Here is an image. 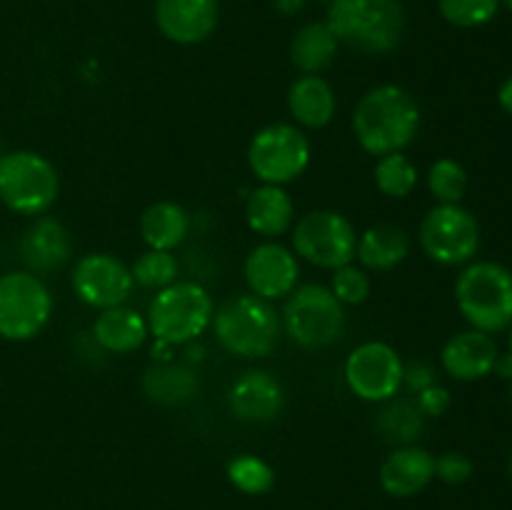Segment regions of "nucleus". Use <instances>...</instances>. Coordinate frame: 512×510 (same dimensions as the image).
<instances>
[{"label":"nucleus","mask_w":512,"mask_h":510,"mask_svg":"<svg viewBox=\"0 0 512 510\" xmlns=\"http://www.w3.org/2000/svg\"><path fill=\"white\" fill-rule=\"evenodd\" d=\"M423 123L420 103L398 83H380L360 95L353 110V135L368 155L405 153Z\"/></svg>","instance_id":"1"},{"label":"nucleus","mask_w":512,"mask_h":510,"mask_svg":"<svg viewBox=\"0 0 512 510\" xmlns=\"http://www.w3.org/2000/svg\"><path fill=\"white\" fill-rule=\"evenodd\" d=\"M325 23L340 45L365 55H385L403 43L408 15L400 0H333Z\"/></svg>","instance_id":"2"},{"label":"nucleus","mask_w":512,"mask_h":510,"mask_svg":"<svg viewBox=\"0 0 512 510\" xmlns=\"http://www.w3.org/2000/svg\"><path fill=\"white\" fill-rule=\"evenodd\" d=\"M210 330L225 353L245 360L268 358L278 348L283 335L275 305L253 293H240L223 300L215 308Z\"/></svg>","instance_id":"3"},{"label":"nucleus","mask_w":512,"mask_h":510,"mask_svg":"<svg viewBox=\"0 0 512 510\" xmlns=\"http://www.w3.org/2000/svg\"><path fill=\"white\" fill-rule=\"evenodd\" d=\"M455 303L470 328L500 333L512 323V270L495 260H473L455 280Z\"/></svg>","instance_id":"4"},{"label":"nucleus","mask_w":512,"mask_h":510,"mask_svg":"<svg viewBox=\"0 0 512 510\" xmlns=\"http://www.w3.org/2000/svg\"><path fill=\"white\" fill-rule=\"evenodd\" d=\"M215 303L208 288L195 280H175L148 303V330L155 340L180 348L190 345L213 323Z\"/></svg>","instance_id":"5"},{"label":"nucleus","mask_w":512,"mask_h":510,"mask_svg":"<svg viewBox=\"0 0 512 510\" xmlns=\"http://www.w3.org/2000/svg\"><path fill=\"white\" fill-rule=\"evenodd\" d=\"M280 325L298 348L325 350L343 338L348 315L328 285L305 283L285 298Z\"/></svg>","instance_id":"6"},{"label":"nucleus","mask_w":512,"mask_h":510,"mask_svg":"<svg viewBox=\"0 0 512 510\" xmlns=\"http://www.w3.org/2000/svg\"><path fill=\"white\" fill-rule=\"evenodd\" d=\"M60 193L58 168L35 150L0 153V203L15 215L38 218L55 205Z\"/></svg>","instance_id":"7"},{"label":"nucleus","mask_w":512,"mask_h":510,"mask_svg":"<svg viewBox=\"0 0 512 510\" xmlns=\"http://www.w3.org/2000/svg\"><path fill=\"white\" fill-rule=\"evenodd\" d=\"M290 243L298 260L320 270H335L355 260L358 230L340 210L320 208L300 215L290 230Z\"/></svg>","instance_id":"8"},{"label":"nucleus","mask_w":512,"mask_h":510,"mask_svg":"<svg viewBox=\"0 0 512 510\" xmlns=\"http://www.w3.org/2000/svg\"><path fill=\"white\" fill-rule=\"evenodd\" d=\"M313 160V145L295 123H270L250 138L248 168L263 185H288L298 180Z\"/></svg>","instance_id":"9"},{"label":"nucleus","mask_w":512,"mask_h":510,"mask_svg":"<svg viewBox=\"0 0 512 510\" xmlns=\"http://www.w3.org/2000/svg\"><path fill=\"white\" fill-rule=\"evenodd\" d=\"M53 315V293L40 275L10 270L0 275V338L28 343L38 338Z\"/></svg>","instance_id":"10"},{"label":"nucleus","mask_w":512,"mask_h":510,"mask_svg":"<svg viewBox=\"0 0 512 510\" xmlns=\"http://www.w3.org/2000/svg\"><path fill=\"white\" fill-rule=\"evenodd\" d=\"M480 223L460 203H438L423 215L418 243L433 263L445 268L473 263L480 250Z\"/></svg>","instance_id":"11"},{"label":"nucleus","mask_w":512,"mask_h":510,"mask_svg":"<svg viewBox=\"0 0 512 510\" xmlns=\"http://www.w3.org/2000/svg\"><path fill=\"white\" fill-rule=\"evenodd\" d=\"M403 365L405 360L390 343L365 340L345 358L343 378L355 398L380 405L403 390Z\"/></svg>","instance_id":"12"},{"label":"nucleus","mask_w":512,"mask_h":510,"mask_svg":"<svg viewBox=\"0 0 512 510\" xmlns=\"http://www.w3.org/2000/svg\"><path fill=\"white\" fill-rule=\"evenodd\" d=\"M70 285L75 298L93 310L125 305L135 288L130 265L115 258L113 253H88L78 258L70 273Z\"/></svg>","instance_id":"13"},{"label":"nucleus","mask_w":512,"mask_h":510,"mask_svg":"<svg viewBox=\"0 0 512 510\" xmlns=\"http://www.w3.org/2000/svg\"><path fill=\"white\" fill-rule=\"evenodd\" d=\"M243 275L250 293L275 303L288 298L300 285V260L288 245L263 240L245 255Z\"/></svg>","instance_id":"14"},{"label":"nucleus","mask_w":512,"mask_h":510,"mask_svg":"<svg viewBox=\"0 0 512 510\" xmlns=\"http://www.w3.org/2000/svg\"><path fill=\"white\" fill-rule=\"evenodd\" d=\"M228 410L240 423H273L285 408V390L273 373L260 368L243 370L238 378L230 383Z\"/></svg>","instance_id":"15"},{"label":"nucleus","mask_w":512,"mask_h":510,"mask_svg":"<svg viewBox=\"0 0 512 510\" xmlns=\"http://www.w3.org/2000/svg\"><path fill=\"white\" fill-rule=\"evenodd\" d=\"M155 25L175 45H200L215 33L220 20L218 0H155Z\"/></svg>","instance_id":"16"},{"label":"nucleus","mask_w":512,"mask_h":510,"mask_svg":"<svg viewBox=\"0 0 512 510\" xmlns=\"http://www.w3.org/2000/svg\"><path fill=\"white\" fill-rule=\"evenodd\" d=\"M73 258V235L60 223L58 218L50 215H38L33 223L25 228L20 238V260L25 263V270L40 275L55 273Z\"/></svg>","instance_id":"17"},{"label":"nucleus","mask_w":512,"mask_h":510,"mask_svg":"<svg viewBox=\"0 0 512 510\" xmlns=\"http://www.w3.org/2000/svg\"><path fill=\"white\" fill-rule=\"evenodd\" d=\"M500 348L495 338L483 330H460L440 350V365L445 373L460 383H475L493 375Z\"/></svg>","instance_id":"18"},{"label":"nucleus","mask_w":512,"mask_h":510,"mask_svg":"<svg viewBox=\"0 0 512 510\" xmlns=\"http://www.w3.org/2000/svg\"><path fill=\"white\" fill-rule=\"evenodd\" d=\"M378 480L390 498H415L435 480V455L418 443L393 448L380 463Z\"/></svg>","instance_id":"19"},{"label":"nucleus","mask_w":512,"mask_h":510,"mask_svg":"<svg viewBox=\"0 0 512 510\" xmlns=\"http://www.w3.org/2000/svg\"><path fill=\"white\" fill-rule=\"evenodd\" d=\"M148 320L143 313L128 305H115V308L98 310L93 325H90V338L103 353L128 355L143 348L148 340Z\"/></svg>","instance_id":"20"},{"label":"nucleus","mask_w":512,"mask_h":510,"mask_svg":"<svg viewBox=\"0 0 512 510\" xmlns=\"http://www.w3.org/2000/svg\"><path fill=\"white\" fill-rule=\"evenodd\" d=\"M295 203L283 185L253 188L245 198V223L263 240H278L288 235L295 225Z\"/></svg>","instance_id":"21"},{"label":"nucleus","mask_w":512,"mask_h":510,"mask_svg":"<svg viewBox=\"0 0 512 510\" xmlns=\"http://www.w3.org/2000/svg\"><path fill=\"white\" fill-rule=\"evenodd\" d=\"M288 113L303 130H320L333 123L338 98L323 75H298L288 88Z\"/></svg>","instance_id":"22"},{"label":"nucleus","mask_w":512,"mask_h":510,"mask_svg":"<svg viewBox=\"0 0 512 510\" xmlns=\"http://www.w3.org/2000/svg\"><path fill=\"white\" fill-rule=\"evenodd\" d=\"M410 248L413 240L408 230L395 223H378L358 235L355 258L368 273H388L408 260Z\"/></svg>","instance_id":"23"},{"label":"nucleus","mask_w":512,"mask_h":510,"mask_svg":"<svg viewBox=\"0 0 512 510\" xmlns=\"http://www.w3.org/2000/svg\"><path fill=\"white\" fill-rule=\"evenodd\" d=\"M198 390V370L190 363H178V360L153 363L143 373V393L155 405L178 408V405L190 403L198 395Z\"/></svg>","instance_id":"24"},{"label":"nucleus","mask_w":512,"mask_h":510,"mask_svg":"<svg viewBox=\"0 0 512 510\" xmlns=\"http://www.w3.org/2000/svg\"><path fill=\"white\" fill-rule=\"evenodd\" d=\"M193 228L188 210L175 200H155L140 215V238L153 250H175L185 243Z\"/></svg>","instance_id":"25"},{"label":"nucleus","mask_w":512,"mask_h":510,"mask_svg":"<svg viewBox=\"0 0 512 510\" xmlns=\"http://www.w3.org/2000/svg\"><path fill=\"white\" fill-rule=\"evenodd\" d=\"M340 43L325 20H310L290 40V63L300 75H323L338 58Z\"/></svg>","instance_id":"26"},{"label":"nucleus","mask_w":512,"mask_h":510,"mask_svg":"<svg viewBox=\"0 0 512 510\" xmlns=\"http://www.w3.org/2000/svg\"><path fill=\"white\" fill-rule=\"evenodd\" d=\"M425 415L420 413L415 398L408 395H395V398L380 403L378 415H375V430L385 443L393 448L400 445H415L420 435L425 433Z\"/></svg>","instance_id":"27"},{"label":"nucleus","mask_w":512,"mask_h":510,"mask_svg":"<svg viewBox=\"0 0 512 510\" xmlns=\"http://www.w3.org/2000/svg\"><path fill=\"white\" fill-rule=\"evenodd\" d=\"M375 188L385 195V198L403 200L418 188V165L408 158L405 153H390L375 160L373 168Z\"/></svg>","instance_id":"28"},{"label":"nucleus","mask_w":512,"mask_h":510,"mask_svg":"<svg viewBox=\"0 0 512 510\" xmlns=\"http://www.w3.org/2000/svg\"><path fill=\"white\" fill-rule=\"evenodd\" d=\"M130 273H133V283L138 288L158 293V290L168 288L175 280H180V263L173 255V250L148 248L135 258V263L130 265Z\"/></svg>","instance_id":"29"},{"label":"nucleus","mask_w":512,"mask_h":510,"mask_svg":"<svg viewBox=\"0 0 512 510\" xmlns=\"http://www.w3.org/2000/svg\"><path fill=\"white\" fill-rule=\"evenodd\" d=\"M228 480L235 490L245 495H265L275 485V470L268 460L253 453L235 455L228 463Z\"/></svg>","instance_id":"30"},{"label":"nucleus","mask_w":512,"mask_h":510,"mask_svg":"<svg viewBox=\"0 0 512 510\" xmlns=\"http://www.w3.org/2000/svg\"><path fill=\"white\" fill-rule=\"evenodd\" d=\"M425 183L438 203H460L468 193V170L455 158H438L428 168Z\"/></svg>","instance_id":"31"},{"label":"nucleus","mask_w":512,"mask_h":510,"mask_svg":"<svg viewBox=\"0 0 512 510\" xmlns=\"http://www.w3.org/2000/svg\"><path fill=\"white\" fill-rule=\"evenodd\" d=\"M438 10L455 28H480L498 15L500 0H438Z\"/></svg>","instance_id":"32"},{"label":"nucleus","mask_w":512,"mask_h":510,"mask_svg":"<svg viewBox=\"0 0 512 510\" xmlns=\"http://www.w3.org/2000/svg\"><path fill=\"white\" fill-rule=\"evenodd\" d=\"M328 288L343 305H363L370 298L373 280H370L368 270L355 263H348L343 268L330 270Z\"/></svg>","instance_id":"33"},{"label":"nucleus","mask_w":512,"mask_h":510,"mask_svg":"<svg viewBox=\"0 0 512 510\" xmlns=\"http://www.w3.org/2000/svg\"><path fill=\"white\" fill-rule=\"evenodd\" d=\"M473 460L460 450H448V453L435 458V478L443 480L445 485H463L473 478Z\"/></svg>","instance_id":"34"},{"label":"nucleus","mask_w":512,"mask_h":510,"mask_svg":"<svg viewBox=\"0 0 512 510\" xmlns=\"http://www.w3.org/2000/svg\"><path fill=\"white\" fill-rule=\"evenodd\" d=\"M413 398H415V403H418L420 413H423L425 418H440V415L448 413L450 405H453V395H450V390L445 388V385H440V383L428 385L425 390L415 393Z\"/></svg>","instance_id":"35"},{"label":"nucleus","mask_w":512,"mask_h":510,"mask_svg":"<svg viewBox=\"0 0 512 510\" xmlns=\"http://www.w3.org/2000/svg\"><path fill=\"white\" fill-rule=\"evenodd\" d=\"M433 383H438V373L428 360H410L403 365V388H408L413 395Z\"/></svg>","instance_id":"36"},{"label":"nucleus","mask_w":512,"mask_h":510,"mask_svg":"<svg viewBox=\"0 0 512 510\" xmlns=\"http://www.w3.org/2000/svg\"><path fill=\"white\" fill-rule=\"evenodd\" d=\"M305 5H308V0H273V8L278 10L280 15H285V18L298 15Z\"/></svg>","instance_id":"37"},{"label":"nucleus","mask_w":512,"mask_h":510,"mask_svg":"<svg viewBox=\"0 0 512 510\" xmlns=\"http://www.w3.org/2000/svg\"><path fill=\"white\" fill-rule=\"evenodd\" d=\"M493 373L498 375V378L503 380H512V353H498V358H495V365H493Z\"/></svg>","instance_id":"38"},{"label":"nucleus","mask_w":512,"mask_h":510,"mask_svg":"<svg viewBox=\"0 0 512 510\" xmlns=\"http://www.w3.org/2000/svg\"><path fill=\"white\" fill-rule=\"evenodd\" d=\"M498 103H500V108L505 110V113L512 115V75H510V78H505L503 83H500Z\"/></svg>","instance_id":"39"},{"label":"nucleus","mask_w":512,"mask_h":510,"mask_svg":"<svg viewBox=\"0 0 512 510\" xmlns=\"http://www.w3.org/2000/svg\"><path fill=\"white\" fill-rule=\"evenodd\" d=\"M508 475H510V483H512V450H510V458H508Z\"/></svg>","instance_id":"40"},{"label":"nucleus","mask_w":512,"mask_h":510,"mask_svg":"<svg viewBox=\"0 0 512 510\" xmlns=\"http://www.w3.org/2000/svg\"><path fill=\"white\" fill-rule=\"evenodd\" d=\"M500 5H505V8H508L512 13V0H500Z\"/></svg>","instance_id":"41"},{"label":"nucleus","mask_w":512,"mask_h":510,"mask_svg":"<svg viewBox=\"0 0 512 510\" xmlns=\"http://www.w3.org/2000/svg\"><path fill=\"white\" fill-rule=\"evenodd\" d=\"M510 333H508V348H510V353H512V323H510Z\"/></svg>","instance_id":"42"},{"label":"nucleus","mask_w":512,"mask_h":510,"mask_svg":"<svg viewBox=\"0 0 512 510\" xmlns=\"http://www.w3.org/2000/svg\"><path fill=\"white\" fill-rule=\"evenodd\" d=\"M318 3H328L330 5V3H333V0H318Z\"/></svg>","instance_id":"43"},{"label":"nucleus","mask_w":512,"mask_h":510,"mask_svg":"<svg viewBox=\"0 0 512 510\" xmlns=\"http://www.w3.org/2000/svg\"><path fill=\"white\" fill-rule=\"evenodd\" d=\"M510 403H512V380H510Z\"/></svg>","instance_id":"44"}]
</instances>
